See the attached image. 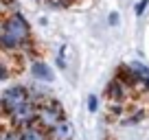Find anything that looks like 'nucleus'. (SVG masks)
Wrapping results in <instances>:
<instances>
[{
    "instance_id": "obj_1",
    "label": "nucleus",
    "mask_w": 149,
    "mask_h": 140,
    "mask_svg": "<svg viewBox=\"0 0 149 140\" xmlns=\"http://www.w3.org/2000/svg\"><path fill=\"white\" fill-rule=\"evenodd\" d=\"M61 118H66V114H64V107H61L59 101H55V98H44V101H40L35 123L42 127V129L51 131Z\"/></svg>"
},
{
    "instance_id": "obj_2",
    "label": "nucleus",
    "mask_w": 149,
    "mask_h": 140,
    "mask_svg": "<svg viewBox=\"0 0 149 140\" xmlns=\"http://www.w3.org/2000/svg\"><path fill=\"white\" fill-rule=\"evenodd\" d=\"M31 92H29L24 85H13V88H7L0 96V112L2 114H13L18 107H22L26 101H31Z\"/></svg>"
},
{
    "instance_id": "obj_3",
    "label": "nucleus",
    "mask_w": 149,
    "mask_h": 140,
    "mask_svg": "<svg viewBox=\"0 0 149 140\" xmlns=\"http://www.w3.org/2000/svg\"><path fill=\"white\" fill-rule=\"evenodd\" d=\"M2 31H7L9 35H13V37L20 40L22 44H26L29 40H31V26H29V22L20 13L9 15V18L2 22Z\"/></svg>"
},
{
    "instance_id": "obj_4",
    "label": "nucleus",
    "mask_w": 149,
    "mask_h": 140,
    "mask_svg": "<svg viewBox=\"0 0 149 140\" xmlns=\"http://www.w3.org/2000/svg\"><path fill=\"white\" fill-rule=\"evenodd\" d=\"M37 105H40V103H37L35 98H31V101L24 103L22 107L15 110L13 114H9L11 125H13L15 129H22V127H26V125H33L35 118H37Z\"/></svg>"
},
{
    "instance_id": "obj_5",
    "label": "nucleus",
    "mask_w": 149,
    "mask_h": 140,
    "mask_svg": "<svg viewBox=\"0 0 149 140\" xmlns=\"http://www.w3.org/2000/svg\"><path fill=\"white\" fill-rule=\"evenodd\" d=\"M74 136V127L68 118H61L51 131H48V140H72Z\"/></svg>"
},
{
    "instance_id": "obj_6",
    "label": "nucleus",
    "mask_w": 149,
    "mask_h": 140,
    "mask_svg": "<svg viewBox=\"0 0 149 140\" xmlns=\"http://www.w3.org/2000/svg\"><path fill=\"white\" fill-rule=\"evenodd\" d=\"M127 85L125 83H121L118 79H114V81H110V85H107V98L110 101H114V103H123L125 101V96H127Z\"/></svg>"
},
{
    "instance_id": "obj_7",
    "label": "nucleus",
    "mask_w": 149,
    "mask_h": 140,
    "mask_svg": "<svg viewBox=\"0 0 149 140\" xmlns=\"http://www.w3.org/2000/svg\"><path fill=\"white\" fill-rule=\"evenodd\" d=\"M20 136H22V140H48V131L42 129L37 123L22 127V129H20Z\"/></svg>"
},
{
    "instance_id": "obj_8",
    "label": "nucleus",
    "mask_w": 149,
    "mask_h": 140,
    "mask_svg": "<svg viewBox=\"0 0 149 140\" xmlns=\"http://www.w3.org/2000/svg\"><path fill=\"white\" fill-rule=\"evenodd\" d=\"M31 75H33V79H37V81H53V70H51V66H46L44 61H33L31 64Z\"/></svg>"
},
{
    "instance_id": "obj_9",
    "label": "nucleus",
    "mask_w": 149,
    "mask_h": 140,
    "mask_svg": "<svg viewBox=\"0 0 149 140\" xmlns=\"http://www.w3.org/2000/svg\"><path fill=\"white\" fill-rule=\"evenodd\" d=\"M116 79L121 81V83H125L127 88H134V85H138V79H136L134 70H132V66H118V70H116Z\"/></svg>"
},
{
    "instance_id": "obj_10",
    "label": "nucleus",
    "mask_w": 149,
    "mask_h": 140,
    "mask_svg": "<svg viewBox=\"0 0 149 140\" xmlns=\"http://www.w3.org/2000/svg\"><path fill=\"white\" fill-rule=\"evenodd\" d=\"M130 66H132V70H134L138 83L143 85L145 90H149V68L145 64H138V61H134V64H130Z\"/></svg>"
},
{
    "instance_id": "obj_11",
    "label": "nucleus",
    "mask_w": 149,
    "mask_h": 140,
    "mask_svg": "<svg viewBox=\"0 0 149 140\" xmlns=\"http://www.w3.org/2000/svg\"><path fill=\"white\" fill-rule=\"evenodd\" d=\"M24 44L20 40H15L13 35H9L7 31H0V48H5V51H18L22 48Z\"/></svg>"
},
{
    "instance_id": "obj_12",
    "label": "nucleus",
    "mask_w": 149,
    "mask_h": 140,
    "mask_svg": "<svg viewBox=\"0 0 149 140\" xmlns=\"http://www.w3.org/2000/svg\"><path fill=\"white\" fill-rule=\"evenodd\" d=\"M99 110V96L97 94H88V112H97Z\"/></svg>"
},
{
    "instance_id": "obj_13",
    "label": "nucleus",
    "mask_w": 149,
    "mask_h": 140,
    "mask_svg": "<svg viewBox=\"0 0 149 140\" xmlns=\"http://www.w3.org/2000/svg\"><path fill=\"white\" fill-rule=\"evenodd\" d=\"M147 5H149V0H138V2H136V7H134V13H136V15H143L145 9H147Z\"/></svg>"
},
{
    "instance_id": "obj_14",
    "label": "nucleus",
    "mask_w": 149,
    "mask_h": 140,
    "mask_svg": "<svg viewBox=\"0 0 149 140\" xmlns=\"http://www.w3.org/2000/svg\"><path fill=\"white\" fill-rule=\"evenodd\" d=\"M5 140H22V136H20V129H11L9 134L5 136Z\"/></svg>"
},
{
    "instance_id": "obj_15",
    "label": "nucleus",
    "mask_w": 149,
    "mask_h": 140,
    "mask_svg": "<svg viewBox=\"0 0 149 140\" xmlns=\"http://www.w3.org/2000/svg\"><path fill=\"white\" fill-rule=\"evenodd\" d=\"M9 79V70H7V66L0 64V81H7Z\"/></svg>"
},
{
    "instance_id": "obj_16",
    "label": "nucleus",
    "mask_w": 149,
    "mask_h": 140,
    "mask_svg": "<svg viewBox=\"0 0 149 140\" xmlns=\"http://www.w3.org/2000/svg\"><path fill=\"white\" fill-rule=\"evenodd\" d=\"M107 22H110L112 26H114V24L118 22V13H116V11H112V13H110V18H107Z\"/></svg>"
}]
</instances>
